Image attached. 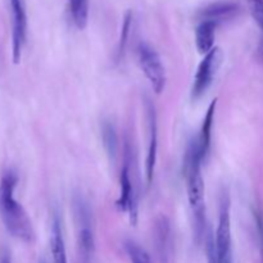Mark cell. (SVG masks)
Returning a JSON list of instances; mask_svg holds the SVG:
<instances>
[{"label":"cell","instance_id":"obj_1","mask_svg":"<svg viewBox=\"0 0 263 263\" xmlns=\"http://www.w3.org/2000/svg\"><path fill=\"white\" fill-rule=\"evenodd\" d=\"M204 163L198 149L197 138L189 141L184 158V176L186 180L187 200L194 221V234L197 243L204 239L207 222H205L204 181L202 176V164Z\"/></svg>","mask_w":263,"mask_h":263},{"label":"cell","instance_id":"obj_2","mask_svg":"<svg viewBox=\"0 0 263 263\" xmlns=\"http://www.w3.org/2000/svg\"><path fill=\"white\" fill-rule=\"evenodd\" d=\"M17 182L14 171H7L0 179V218L10 235L25 243H32L35 231L31 218L14 197Z\"/></svg>","mask_w":263,"mask_h":263},{"label":"cell","instance_id":"obj_3","mask_svg":"<svg viewBox=\"0 0 263 263\" xmlns=\"http://www.w3.org/2000/svg\"><path fill=\"white\" fill-rule=\"evenodd\" d=\"M118 212L127 213L131 225L136 226L139 217V194L134 181L133 151L130 144H125V162L120 175V195L116 200Z\"/></svg>","mask_w":263,"mask_h":263},{"label":"cell","instance_id":"obj_4","mask_svg":"<svg viewBox=\"0 0 263 263\" xmlns=\"http://www.w3.org/2000/svg\"><path fill=\"white\" fill-rule=\"evenodd\" d=\"M73 213L80 258L81 262H90L95 249L94 217L89 202L81 194L73 197Z\"/></svg>","mask_w":263,"mask_h":263},{"label":"cell","instance_id":"obj_5","mask_svg":"<svg viewBox=\"0 0 263 263\" xmlns=\"http://www.w3.org/2000/svg\"><path fill=\"white\" fill-rule=\"evenodd\" d=\"M138 61L141 71L145 74L156 94H161L166 89V69L161 61V57L156 49L146 43H140L138 46Z\"/></svg>","mask_w":263,"mask_h":263},{"label":"cell","instance_id":"obj_6","mask_svg":"<svg viewBox=\"0 0 263 263\" xmlns=\"http://www.w3.org/2000/svg\"><path fill=\"white\" fill-rule=\"evenodd\" d=\"M231 200L228 190H223L220 198L218 210V226L216 230V244L218 251L220 263L233 262L231 257V220H230Z\"/></svg>","mask_w":263,"mask_h":263},{"label":"cell","instance_id":"obj_7","mask_svg":"<svg viewBox=\"0 0 263 263\" xmlns=\"http://www.w3.org/2000/svg\"><path fill=\"white\" fill-rule=\"evenodd\" d=\"M222 63V51L220 48L215 46L210 53L204 55L202 62L199 63L195 73L194 81L192 86V99L198 100L205 94L210 86L212 85L213 79L217 74Z\"/></svg>","mask_w":263,"mask_h":263},{"label":"cell","instance_id":"obj_8","mask_svg":"<svg viewBox=\"0 0 263 263\" xmlns=\"http://www.w3.org/2000/svg\"><path fill=\"white\" fill-rule=\"evenodd\" d=\"M12 13V59L20 63L27 39V14L25 0H9Z\"/></svg>","mask_w":263,"mask_h":263},{"label":"cell","instance_id":"obj_9","mask_svg":"<svg viewBox=\"0 0 263 263\" xmlns=\"http://www.w3.org/2000/svg\"><path fill=\"white\" fill-rule=\"evenodd\" d=\"M146 121H148V153L145 159L146 182L151 185L153 182L154 171L157 164V152H158V123H157L156 107L151 99H145Z\"/></svg>","mask_w":263,"mask_h":263},{"label":"cell","instance_id":"obj_10","mask_svg":"<svg viewBox=\"0 0 263 263\" xmlns=\"http://www.w3.org/2000/svg\"><path fill=\"white\" fill-rule=\"evenodd\" d=\"M153 240L159 262L168 263L172 252V228L167 216L161 215L154 221Z\"/></svg>","mask_w":263,"mask_h":263},{"label":"cell","instance_id":"obj_11","mask_svg":"<svg viewBox=\"0 0 263 263\" xmlns=\"http://www.w3.org/2000/svg\"><path fill=\"white\" fill-rule=\"evenodd\" d=\"M216 107H217V98L211 102L210 107H208L207 112H205L204 118H203L202 127H200L199 135L197 136L198 149H199L200 157H202L203 162L207 161V157L210 154L211 149V141H212V127L213 121H215V113Z\"/></svg>","mask_w":263,"mask_h":263},{"label":"cell","instance_id":"obj_12","mask_svg":"<svg viewBox=\"0 0 263 263\" xmlns=\"http://www.w3.org/2000/svg\"><path fill=\"white\" fill-rule=\"evenodd\" d=\"M239 12V5L231 2L212 3L202 10V20L212 21L218 25L220 22L230 20Z\"/></svg>","mask_w":263,"mask_h":263},{"label":"cell","instance_id":"obj_13","mask_svg":"<svg viewBox=\"0 0 263 263\" xmlns=\"http://www.w3.org/2000/svg\"><path fill=\"white\" fill-rule=\"evenodd\" d=\"M217 23L212 21L202 20L195 30V44L200 54H207L215 48V37Z\"/></svg>","mask_w":263,"mask_h":263},{"label":"cell","instance_id":"obj_14","mask_svg":"<svg viewBox=\"0 0 263 263\" xmlns=\"http://www.w3.org/2000/svg\"><path fill=\"white\" fill-rule=\"evenodd\" d=\"M50 249L53 256V263H67L66 246H64L63 233H62L61 220L57 213L51 222V235H50Z\"/></svg>","mask_w":263,"mask_h":263},{"label":"cell","instance_id":"obj_15","mask_svg":"<svg viewBox=\"0 0 263 263\" xmlns=\"http://www.w3.org/2000/svg\"><path fill=\"white\" fill-rule=\"evenodd\" d=\"M102 141L108 158L112 163H115L118 153V135L115 125L109 121H104L102 123Z\"/></svg>","mask_w":263,"mask_h":263},{"label":"cell","instance_id":"obj_16","mask_svg":"<svg viewBox=\"0 0 263 263\" xmlns=\"http://www.w3.org/2000/svg\"><path fill=\"white\" fill-rule=\"evenodd\" d=\"M72 20L79 28H85L89 18V0H69Z\"/></svg>","mask_w":263,"mask_h":263},{"label":"cell","instance_id":"obj_17","mask_svg":"<svg viewBox=\"0 0 263 263\" xmlns=\"http://www.w3.org/2000/svg\"><path fill=\"white\" fill-rule=\"evenodd\" d=\"M131 23H133V14H131L130 12H127L125 18H123L122 28H121V36L120 40H118L117 50H116V62H117V63L122 61L123 55H125V50L128 41V35H130L131 30Z\"/></svg>","mask_w":263,"mask_h":263},{"label":"cell","instance_id":"obj_18","mask_svg":"<svg viewBox=\"0 0 263 263\" xmlns=\"http://www.w3.org/2000/svg\"><path fill=\"white\" fill-rule=\"evenodd\" d=\"M125 251L131 263H152L151 256L148 254V252L134 240L126 241Z\"/></svg>","mask_w":263,"mask_h":263},{"label":"cell","instance_id":"obj_19","mask_svg":"<svg viewBox=\"0 0 263 263\" xmlns=\"http://www.w3.org/2000/svg\"><path fill=\"white\" fill-rule=\"evenodd\" d=\"M203 241H204V248L208 263H220V261H218L217 244H216V235L213 234L211 228H207V230H205Z\"/></svg>","mask_w":263,"mask_h":263},{"label":"cell","instance_id":"obj_20","mask_svg":"<svg viewBox=\"0 0 263 263\" xmlns=\"http://www.w3.org/2000/svg\"><path fill=\"white\" fill-rule=\"evenodd\" d=\"M249 9H251L252 15L258 23L259 28L263 33V0H248ZM262 55H263V41H262Z\"/></svg>","mask_w":263,"mask_h":263},{"label":"cell","instance_id":"obj_21","mask_svg":"<svg viewBox=\"0 0 263 263\" xmlns=\"http://www.w3.org/2000/svg\"><path fill=\"white\" fill-rule=\"evenodd\" d=\"M256 222H257V230H258V238H259V247H261V254L263 259V213H256Z\"/></svg>","mask_w":263,"mask_h":263},{"label":"cell","instance_id":"obj_22","mask_svg":"<svg viewBox=\"0 0 263 263\" xmlns=\"http://www.w3.org/2000/svg\"><path fill=\"white\" fill-rule=\"evenodd\" d=\"M0 263H12L10 261V256L8 253H4L2 256V258H0Z\"/></svg>","mask_w":263,"mask_h":263},{"label":"cell","instance_id":"obj_23","mask_svg":"<svg viewBox=\"0 0 263 263\" xmlns=\"http://www.w3.org/2000/svg\"><path fill=\"white\" fill-rule=\"evenodd\" d=\"M230 263H233V262H230Z\"/></svg>","mask_w":263,"mask_h":263}]
</instances>
